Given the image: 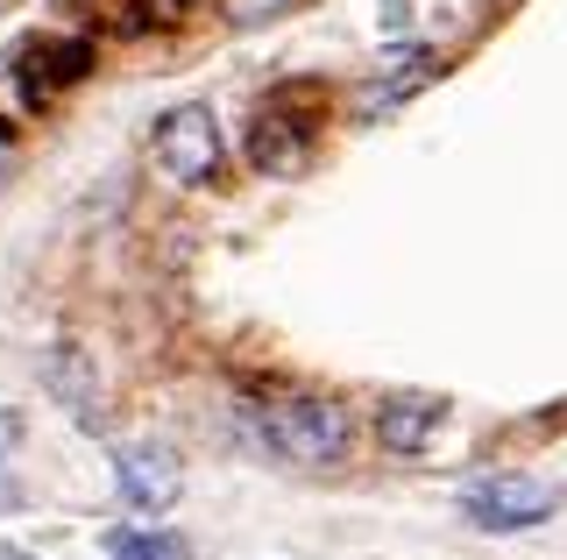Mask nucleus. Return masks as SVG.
I'll list each match as a JSON object with an SVG mask.
<instances>
[{
    "instance_id": "obj_1",
    "label": "nucleus",
    "mask_w": 567,
    "mask_h": 560,
    "mask_svg": "<svg viewBox=\"0 0 567 560\" xmlns=\"http://www.w3.org/2000/svg\"><path fill=\"white\" fill-rule=\"evenodd\" d=\"M248 426H256V440L270 447L277 462H291V468H333V462H348V412L327 405V397H284V405L256 412Z\"/></svg>"
},
{
    "instance_id": "obj_2",
    "label": "nucleus",
    "mask_w": 567,
    "mask_h": 560,
    "mask_svg": "<svg viewBox=\"0 0 567 560\" xmlns=\"http://www.w3.org/2000/svg\"><path fill=\"white\" fill-rule=\"evenodd\" d=\"M560 511V489L539 483V476H483L461 489V518L475 532H532Z\"/></svg>"
},
{
    "instance_id": "obj_3",
    "label": "nucleus",
    "mask_w": 567,
    "mask_h": 560,
    "mask_svg": "<svg viewBox=\"0 0 567 560\" xmlns=\"http://www.w3.org/2000/svg\"><path fill=\"white\" fill-rule=\"evenodd\" d=\"M150 156L171 185L220 178V121H213V107H171L150 135Z\"/></svg>"
},
{
    "instance_id": "obj_4",
    "label": "nucleus",
    "mask_w": 567,
    "mask_h": 560,
    "mask_svg": "<svg viewBox=\"0 0 567 560\" xmlns=\"http://www.w3.org/2000/svg\"><path fill=\"white\" fill-rule=\"evenodd\" d=\"M114 489H121V504L142 518H164L177 497H185V454H177L171 440H128V447H114Z\"/></svg>"
},
{
    "instance_id": "obj_5",
    "label": "nucleus",
    "mask_w": 567,
    "mask_h": 560,
    "mask_svg": "<svg viewBox=\"0 0 567 560\" xmlns=\"http://www.w3.org/2000/svg\"><path fill=\"white\" fill-rule=\"evenodd\" d=\"M35 376H43L50 405H64V412H71V426H79V433H106L100 362H93V348H79V341H50V348H43V362H35Z\"/></svg>"
},
{
    "instance_id": "obj_6",
    "label": "nucleus",
    "mask_w": 567,
    "mask_h": 560,
    "mask_svg": "<svg viewBox=\"0 0 567 560\" xmlns=\"http://www.w3.org/2000/svg\"><path fill=\"white\" fill-rule=\"evenodd\" d=\"M433 433H440V397L404 391V397H390V405H377V447H390V454L433 447Z\"/></svg>"
},
{
    "instance_id": "obj_7",
    "label": "nucleus",
    "mask_w": 567,
    "mask_h": 560,
    "mask_svg": "<svg viewBox=\"0 0 567 560\" xmlns=\"http://www.w3.org/2000/svg\"><path fill=\"white\" fill-rule=\"evenodd\" d=\"M114 560H192V539L171 532V525H135V532H114L106 539Z\"/></svg>"
},
{
    "instance_id": "obj_8",
    "label": "nucleus",
    "mask_w": 567,
    "mask_h": 560,
    "mask_svg": "<svg viewBox=\"0 0 567 560\" xmlns=\"http://www.w3.org/2000/svg\"><path fill=\"white\" fill-rule=\"evenodd\" d=\"M433 79V50H398V58H383V85H377V100H404L412 85Z\"/></svg>"
},
{
    "instance_id": "obj_9",
    "label": "nucleus",
    "mask_w": 567,
    "mask_h": 560,
    "mask_svg": "<svg viewBox=\"0 0 567 560\" xmlns=\"http://www.w3.org/2000/svg\"><path fill=\"white\" fill-rule=\"evenodd\" d=\"M14 447H22V412H0V468L14 462Z\"/></svg>"
},
{
    "instance_id": "obj_10",
    "label": "nucleus",
    "mask_w": 567,
    "mask_h": 560,
    "mask_svg": "<svg viewBox=\"0 0 567 560\" xmlns=\"http://www.w3.org/2000/svg\"><path fill=\"white\" fill-rule=\"evenodd\" d=\"M8 504H22V489H14V483H0V511H8Z\"/></svg>"
},
{
    "instance_id": "obj_11",
    "label": "nucleus",
    "mask_w": 567,
    "mask_h": 560,
    "mask_svg": "<svg viewBox=\"0 0 567 560\" xmlns=\"http://www.w3.org/2000/svg\"><path fill=\"white\" fill-rule=\"evenodd\" d=\"M0 170H8V143H0Z\"/></svg>"
}]
</instances>
